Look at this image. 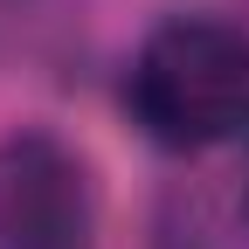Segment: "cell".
I'll return each mask as SVG.
<instances>
[{"mask_svg":"<svg viewBox=\"0 0 249 249\" xmlns=\"http://www.w3.org/2000/svg\"><path fill=\"white\" fill-rule=\"evenodd\" d=\"M132 118L173 152H208L249 132V35L214 14L160 21L132 55Z\"/></svg>","mask_w":249,"mask_h":249,"instance_id":"cell-1","label":"cell"},{"mask_svg":"<svg viewBox=\"0 0 249 249\" xmlns=\"http://www.w3.org/2000/svg\"><path fill=\"white\" fill-rule=\"evenodd\" d=\"M242 194H249V187H242Z\"/></svg>","mask_w":249,"mask_h":249,"instance_id":"cell-4","label":"cell"},{"mask_svg":"<svg viewBox=\"0 0 249 249\" xmlns=\"http://www.w3.org/2000/svg\"><path fill=\"white\" fill-rule=\"evenodd\" d=\"M0 249H97L90 173L49 132L0 145Z\"/></svg>","mask_w":249,"mask_h":249,"instance_id":"cell-2","label":"cell"},{"mask_svg":"<svg viewBox=\"0 0 249 249\" xmlns=\"http://www.w3.org/2000/svg\"><path fill=\"white\" fill-rule=\"evenodd\" d=\"M55 21H62V0H0V55L35 49Z\"/></svg>","mask_w":249,"mask_h":249,"instance_id":"cell-3","label":"cell"}]
</instances>
